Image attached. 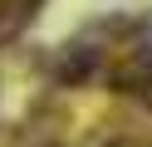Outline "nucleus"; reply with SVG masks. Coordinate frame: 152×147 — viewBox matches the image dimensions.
I'll return each mask as SVG.
<instances>
[{"instance_id": "obj_1", "label": "nucleus", "mask_w": 152, "mask_h": 147, "mask_svg": "<svg viewBox=\"0 0 152 147\" xmlns=\"http://www.w3.org/2000/svg\"><path fill=\"white\" fill-rule=\"evenodd\" d=\"M93 64H98V49H88V44H74L69 54H64V69H59V78H64V83H74V78H88V74H93Z\"/></svg>"}, {"instance_id": "obj_2", "label": "nucleus", "mask_w": 152, "mask_h": 147, "mask_svg": "<svg viewBox=\"0 0 152 147\" xmlns=\"http://www.w3.org/2000/svg\"><path fill=\"white\" fill-rule=\"evenodd\" d=\"M108 147H128V142H108Z\"/></svg>"}]
</instances>
